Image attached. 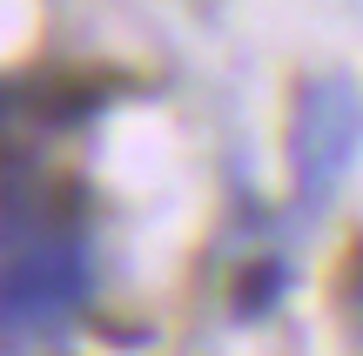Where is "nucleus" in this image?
Masks as SVG:
<instances>
[{
    "label": "nucleus",
    "mask_w": 363,
    "mask_h": 356,
    "mask_svg": "<svg viewBox=\"0 0 363 356\" xmlns=\"http://www.w3.org/2000/svg\"><path fill=\"white\" fill-rule=\"evenodd\" d=\"M363 148V94L350 74H310L289 101V182H296V202L316 209V202L337 195V182L350 175Z\"/></svg>",
    "instance_id": "nucleus-1"
},
{
    "label": "nucleus",
    "mask_w": 363,
    "mask_h": 356,
    "mask_svg": "<svg viewBox=\"0 0 363 356\" xmlns=\"http://www.w3.org/2000/svg\"><path fill=\"white\" fill-rule=\"evenodd\" d=\"M88 303V249L67 229H34L13 236L7 263V336L21 343L27 330H61Z\"/></svg>",
    "instance_id": "nucleus-2"
},
{
    "label": "nucleus",
    "mask_w": 363,
    "mask_h": 356,
    "mask_svg": "<svg viewBox=\"0 0 363 356\" xmlns=\"http://www.w3.org/2000/svg\"><path fill=\"white\" fill-rule=\"evenodd\" d=\"M34 94V115L40 121H81V115H94V108L108 101V81H88V74H74V67H48V74L34 81V88H13V101H27Z\"/></svg>",
    "instance_id": "nucleus-3"
},
{
    "label": "nucleus",
    "mask_w": 363,
    "mask_h": 356,
    "mask_svg": "<svg viewBox=\"0 0 363 356\" xmlns=\"http://www.w3.org/2000/svg\"><path fill=\"white\" fill-rule=\"evenodd\" d=\"M283 289H289V269L276 263V255H262V263H249L242 276H235V316H242V323L269 316V309L283 303Z\"/></svg>",
    "instance_id": "nucleus-4"
}]
</instances>
